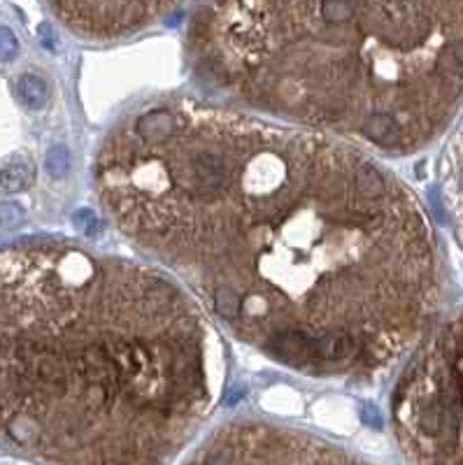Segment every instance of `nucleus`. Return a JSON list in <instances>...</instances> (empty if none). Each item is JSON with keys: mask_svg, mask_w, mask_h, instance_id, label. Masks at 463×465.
<instances>
[{"mask_svg": "<svg viewBox=\"0 0 463 465\" xmlns=\"http://www.w3.org/2000/svg\"><path fill=\"white\" fill-rule=\"evenodd\" d=\"M16 91H19V98L33 110L42 108L49 98V86L38 75H24L19 84H16Z\"/></svg>", "mask_w": 463, "mask_h": 465, "instance_id": "0eeeda50", "label": "nucleus"}, {"mask_svg": "<svg viewBox=\"0 0 463 465\" xmlns=\"http://www.w3.org/2000/svg\"><path fill=\"white\" fill-rule=\"evenodd\" d=\"M21 207L19 205H14V203H5V205H0V226H5V228H12L21 221Z\"/></svg>", "mask_w": 463, "mask_h": 465, "instance_id": "9d476101", "label": "nucleus"}, {"mask_svg": "<svg viewBox=\"0 0 463 465\" xmlns=\"http://www.w3.org/2000/svg\"><path fill=\"white\" fill-rule=\"evenodd\" d=\"M110 221L270 361L368 380L424 335L440 256L407 184L352 142L221 105L158 98L103 140Z\"/></svg>", "mask_w": 463, "mask_h": 465, "instance_id": "f257e3e1", "label": "nucleus"}, {"mask_svg": "<svg viewBox=\"0 0 463 465\" xmlns=\"http://www.w3.org/2000/svg\"><path fill=\"white\" fill-rule=\"evenodd\" d=\"M391 426L405 459L463 463V312L435 328L400 372Z\"/></svg>", "mask_w": 463, "mask_h": 465, "instance_id": "20e7f679", "label": "nucleus"}, {"mask_svg": "<svg viewBox=\"0 0 463 465\" xmlns=\"http://www.w3.org/2000/svg\"><path fill=\"white\" fill-rule=\"evenodd\" d=\"M47 170L49 174H54V177H61V174H66L68 170V154L63 147H56L51 149L49 156H47Z\"/></svg>", "mask_w": 463, "mask_h": 465, "instance_id": "6e6552de", "label": "nucleus"}, {"mask_svg": "<svg viewBox=\"0 0 463 465\" xmlns=\"http://www.w3.org/2000/svg\"><path fill=\"white\" fill-rule=\"evenodd\" d=\"M31 177H33V168L26 161L5 163L3 168H0V191H5V193L24 191L31 184Z\"/></svg>", "mask_w": 463, "mask_h": 465, "instance_id": "423d86ee", "label": "nucleus"}, {"mask_svg": "<svg viewBox=\"0 0 463 465\" xmlns=\"http://www.w3.org/2000/svg\"><path fill=\"white\" fill-rule=\"evenodd\" d=\"M16 49H19V45H16L14 33L5 28V26H0V61H12Z\"/></svg>", "mask_w": 463, "mask_h": 465, "instance_id": "1a4fd4ad", "label": "nucleus"}, {"mask_svg": "<svg viewBox=\"0 0 463 465\" xmlns=\"http://www.w3.org/2000/svg\"><path fill=\"white\" fill-rule=\"evenodd\" d=\"M224 349L158 268L73 244L0 251V440L49 463H161L215 407Z\"/></svg>", "mask_w": 463, "mask_h": 465, "instance_id": "f03ea898", "label": "nucleus"}, {"mask_svg": "<svg viewBox=\"0 0 463 465\" xmlns=\"http://www.w3.org/2000/svg\"><path fill=\"white\" fill-rule=\"evenodd\" d=\"M186 61L230 108L405 156L463 105V0H210Z\"/></svg>", "mask_w": 463, "mask_h": 465, "instance_id": "7ed1b4c3", "label": "nucleus"}, {"mask_svg": "<svg viewBox=\"0 0 463 465\" xmlns=\"http://www.w3.org/2000/svg\"><path fill=\"white\" fill-rule=\"evenodd\" d=\"M195 463H354L359 456L291 428L259 421H233L212 433Z\"/></svg>", "mask_w": 463, "mask_h": 465, "instance_id": "39448f33", "label": "nucleus"}]
</instances>
